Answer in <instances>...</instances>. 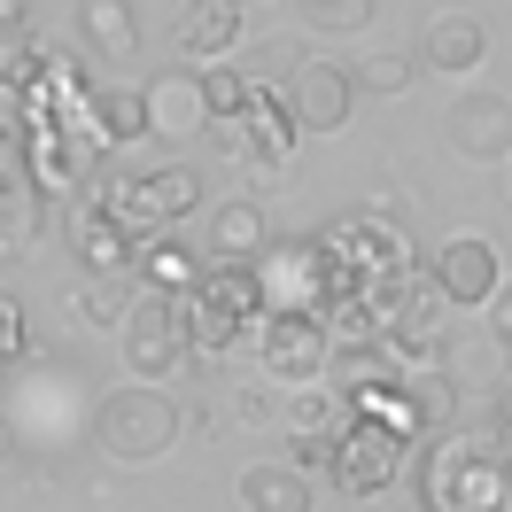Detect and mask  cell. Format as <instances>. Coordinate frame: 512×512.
<instances>
[{
	"label": "cell",
	"mask_w": 512,
	"mask_h": 512,
	"mask_svg": "<svg viewBox=\"0 0 512 512\" xmlns=\"http://www.w3.org/2000/svg\"><path fill=\"white\" fill-rule=\"evenodd\" d=\"M63 241H70V256L86 264V280H125L132 264H140V233L117 218V202H109V194H78Z\"/></svg>",
	"instance_id": "52a82bcc"
},
{
	"label": "cell",
	"mask_w": 512,
	"mask_h": 512,
	"mask_svg": "<svg viewBox=\"0 0 512 512\" xmlns=\"http://www.w3.org/2000/svg\"><path fill=\"white\" fill-rule=\"evenodd\" d=\"M202 94H210V125H233L241 109H249V78H233V70H202Z\"/></svg>",
	"instance_id": "4dcf8cb0"
},
{
	"label": "cell",
	"mask_w": 512,
	"mask_h": 512,
	"mask_svg": "<svg viewBox=\"0 0 512 512\" xmlns=\"http://www.w3.org/2000/svg\"><path fill=\"white\" fill-rule=\"evenodd\" d=\"M443 280H435V272H404V280H396V288L381 295V303H373V319H381V334L388 342H443V334H435V326H443Z\"/></svg>",
	"instance_id": "4fadbf2b"
},
{
	"label": "cell",
	"mask_w": 512,
	"mask_h": 512,
	"mask_svg": "<svg viewBox=\"0 0 512 512\" xmlns=\"http://www.w3.org/2000/svg\"><path fill=\"white\" fill-rule=\"evenodd\" d=\"M412 396H419V412H427V427H443V419L458 412V381H450V373H419Z\"/></svg>",
	"instance_id": "d6a6232c"
},
{
	"label": "cell",
	"mask_w": 512,
	"mask_h": 512,
	"mask_svg": "<svg viewBox=\"0 0 512 512\" xmlns=\"http://www.w3.org/2000/svg\"><path fill=\"white\" fill-rule=\"evenodd\" d=\"M241 505L249 512H311V474H295L280 458H256L241 474Z\"/></svg>",
	"instance_id": "7402d4cb"
},
{
	"label": "cell",
	"mask_w": 512,
	"mask_h": 512,
	"mask_svg": "<svg viewBox=\"0 0 512 512\" xmlns=\"http://www.w3.org/2000/svg\"><path fill=\"white\" fill-rule=\"evenodd\" d=\"M8 32H24V0H0V39Z\"/></svg>",
	"instance_id": "8d00e7d4"
},
{
	"label": "cell",
	"mask_w": 512,
	"mask_h": 512,
	"mask_svg": "<svg viewBox=\"0 0 512 512\" xmlns=\"http://www.w3.org/2000/svg\"><path fill=\"white\" fill-rule=\"evenodd\" d=\"M78 39H86L94 55H132V47H140L132 0H86V8H78Z\"/></svg>",
	"instance_id": "cb8c5ba5"
},
{
	"label": "cell",
	"mask_w": 512,
	"mask_h": 512,
	"mask_svg": "<svg viewBox=\"0 0 512 512\" xmlns=\"http://www.w3.org/2000/svg\"><path fill=\"white\" fill-rule=\"evenodd\" d=\"M179 404H171V388H148V381H125L109 388L94 404V435L109 458H125V466H148V458H163V450L179 443Z\"/></svg>",
	"instance_id": "277c9868"
},
{
	"label": "cell",
	"mask_w": 512,
	"mask_h": 512,
	"mask_svg": "<svg viewBox=\"0 0 512 512\" xmlns=\"http://www.w3.org/2000/svg\"><path fill=\"white\" fill-rule=\"evenodd\" d=\"M86 117H94L101 148H132V140H148V86H94Z\"/></svg>",
	"instance_id": "ffe728a7"
},
{
	"label": "cell",
	"mask_w": 512,
	"mask_h": 512,
	"mask_svg": "<svg viewBox=\"0 0 512 512\" xmlns=\"http://www.w3.org/2000/svg\"><path fill=\"white\" fill-rule=\"evenodd\" d=\"M179 55H187V70H210L225 63L241 39H249V24H241V0H187L179 8Z\"/></svg>",
	"instance_id": "9a60e30c"
},
{
	"label": "cell",
	"mask_w": 512,
	"mask_h": 512,
	"mask_svg": "<svg viewBox=\"0 0 512 512\" xmlns=\"http://www.w3.org/2000/svg\"><path fill=\"white\" fill-rule=\"evenodd\" d=\"M288 427L303 443H334L350 427V396H319V388H295L288 396Z\"/></svg>",
	"instance_id": "484cf974"
},
{
	"label": "cell",
	"mask_w": 512,
	"mask_h": 512,
	"mask_svg": "<svg viewBox=\"0 0 512 512\" xmlns=\"http://www.w3.org/2000/svg\"><path fill=\"white\" fill-rule=\"evenodd\" d=\"M443 140L458 148L466 163H512V101L505 94H458L443 117Z\"/></svg>",
	"instance_id": "7c38bea8"
},
{
	"label": "cell",
	"mask_w": 512,
	"mask_h": 512,
	"mask_svg": "<svg viewBox=\"0 0 512 512\" xmlns=\"http://www.w3.org/2000/svg\"><path fill=\"white\" fill-rule=\"evenodd\" d=\"M256 350H264V373H272V381L311 388V381H319V365L334 357V334H326V319H272V311H264Z\"/></svg>",
	"instance_id": "8fae6325"
},
{
	"label": "cell",
	"mask_w": 512,
	"mask_h": 512,
	"mask_svg": "<svg viewBox=\"0 0 512 512\" xmlns=\"http://www.w3.org/2000/svg\"><path fill=\"white\" fill-rule=\"evenodd\" d=\"M109 202H117V218L148 241V233H163V225H179L202 202V179H194L187 163H163V171H125L117 187H109Z\"/></svg>",
	"instance_id": "ba28073f"
},
{
	"label": "cell",
	"mask_w": 512,
	"mask_h": 512,
	"mask_svg": "<svg viewBox=\"0 0 512 512\" xmlns=\"http://www.w3.org/2000/svg\"><path fill=\"white\" fill-rule=\"evenodd\" d=\"M288 101H295V125L303 132H342L350 125V101H357V78L342 63H295Z\"/></svg>",
	"instance_id": "5bb4252c"
},
{
	"label": "cell",
	"mask_w": 512,
	"mask_h": 512,
	"mask_svg": "<svg viewBox=\"0 0 512 512\" xmlns=\"http://www.w3.org/2000/svg\"><path fill=\"white\" fill-rule=\"evenodd\" d=\"M319 249H326V272H334V303H365V311L412 272V241L381 218H334L319 233Z\"/></svg>",
	"instance_id": "7a4b0ae2"
},
{
	"label": "cell",
	"mask_w": 512,
	"mask_h": 512,
	"mask_svg": "<svg viewBox=\"0 0 512 512\" xmlns=\"http://www.w3.org/2000/svg\"><path fill=\"white\" fill-rule=\"evenodd\" d=\"M489 435H505V443H512V381L489 388Z\"/></svg>",
	"instance_id": "e575fe53"
},
{
	"label": "cell",
	"mask_w": 512,
	"mask_h": 512,
	"mask_svg": "<svg viewBox=\"0 0 512 512\" xmlns=\"http://www.w3.org/2000/svg\"><path fill=\"white\" fill-rule=\"evenodd\" d=\"M132 272L148 280V295H187L194 280H202V264H194V256L179 249L171 233H148V241H140V264H132Z\"/></svg>",
	"instance_id": "d4e9b609"
},
{
	"label": "cell",
	"mask_w": 512,
	"mask_h": 512,
	"mask_svg": "<svg viewBox=\"0 0 512 512\" xmlns=\"http://www.w3.org/2000/svg\"><path fill=\"white\" fill-rule=\"evenodd\" d=\"M125 311H132L125 280H86V288H78V319L86 326H125Z\"/></svg>",
	"instance_id": "83f0119b"
},
{
	"label": "cell",
	"mask_w": 512,
	"mask_h": 512,
	"mask_svg": "<svg viewBox=\"0 0 512 512\" xmlns=\"http://www.w3.org/2000/svg\"><path fill=\"white\" fill-rule=\"evenodd\" d=\"M489 334H497V342L512 350V280L497 288V303H489Z\"/></svg>",
	"instance_id": "d590c367"
},
{
	"label": "cell",
	"mask_w": 512,
	"mask_h": 512,
	"mask_svg": "<svg viewBox=\"0 0 512 512\" xmlns=\"http://www.w3.org/2000/svg\"><path fill=\"white\" fill-rule=\"evenodd\" d=\"M125 365L140 373L148 388H163V373H179L194 357L187 342V311H179V295H132V311H125Z\"/></svg>",
	"instance_id": "8992f818"
},
{
	"label": "cell",
	"mask_w": 512,
	"mask_h": 512,
	"mask_svg": "<svg viewBox=\"0 0 512 512\" xmlns=\"http://www.w3.org/2000/svg\"><path fill=\"white\" fill-rule=\"evenodd\" d=\"M334 489L342 497H381V489H396V474H404V435H388V427H373V419H357L334 435Z\"/></svg>",
	"instance_id": "9c48e42d"
},
{
	"label": "cell",
	"mask_w": 512,
	"mask_h": 512,
	"mask_svg": "<svg viewBox=\"0 0 512 512\" xmlns=\"http://www.w3.org/2000/svg\"><path fill=\"white\" fill-rule=\"evenodd\" d=\"M295 16L311 32H365L373 24V0H295Z\"/></svg>",
	"instance_id": "4316f807"
},
{
	"label": "cell",
	"mask_w": 512,
	"mask_h": 512,
	"mask_svg": "<svg viewBox=\"0 0 512 512\" xmlns=\"http://www.w3.org/2000/svg\"><path fill=\"white\" fill-rule=\"evenodd\" d=\"M419 489H427V512H512V443L450 427L427 450Z\"/></svg>",
	"instance_id": "6da1fadb"
},
{
	"label": "cell",
	"mask_w": 512,
	"mask_h": 512,
	"mask_svg": "<svg viewBox=\"0 0 512 512\" xmlns=\"http://www.w3.org/2000/svg\"><path fill=\"white\" fill-rule=\"evenodd\" d=\"M427 272L443 280L450 303H497V288H505V264H497V249H489L481 233H474V241H443Z\"/></svg>",
	"instance_id": "e0dca14e"
},
{
	"label": "cell",
	"mask_w": 512,
	"mask_h": 512,
	"mask_svg": "<svg viewBox=\"0 0 512 512\" xmlns=\"http://www.w3.org/2000/svg\"><path fill=\"white\" fill-rule=\"evenodd\" d=\"M24 357V311H16V295H0V365H16Z\"/></svg>",
	"instance_id": "836d02e7"
},
{
	"label": "cell",
	"mask_w": 512,
	"mask_h": 512,
	"mask_svg": "<svg viewBox=\"0 0 512 512\" xmlns=\"http://www.w3.org/2000/svg\"><path fill=\"white\" fill-rule=\"evenodd\" d=\"M350 78H357V94H404V86H412V63H404V55H365Z\"/></svg>",
	"instance_id": "1f68e13d"
},
{
	"label": "cell",
	"mask_w": 512,
	"mask_h": 512,
	"mask_svg": "<svg viewBox=\"0 0 512 512\" xmlns=\"http://www.w3.org/2000/svg\"><path fill=\"white\" fill-rule=\"evenodd\" d=\"M218 132H225V148L249 163V171H288V163H295V132H303V125H295V101L288 94L256 86L249 109H241L233 125H218Z\"/></svg>",
	"instance_id": "30bf717a"
},
{
	"label": "cell",
	"mask_w": 512,
	"mask_h": 512,
	"mask_svg": "<svg viewBox=\"0 0 512 512\" xmlns=\"http://www.w3.org/2000/svg\"><path fill=\"white\" fill-rule=\"evenodd\" d=\"M210 249H218V264H256V256L272 249V241H264V210H256L249 194L210 210Z\"/></svg>",
	"instance_id": "44dd1931"
},
{
	"label": "cell",
	"mask_w": 512,
	"mask_h": 512,
	"mask_svg": "<svg viewBox=\"0 0 512 512\" xmlns=\"http://www.w3.org/2000/svg\"><path fill=\"white\" fill-rule=\"evenodd\" d=\"M39 202H47V194L32 187V171H24V148L0 132V264L32 249V233H39Z\"/></svg>",
	"instance_id": "2e32d148"
},
{
	"label": "cell",
	"mask_w": 512,
	"mask_h": 512,
	"mask_svg": "<svg viewBox=\"0 0 512 512\" xmlns=\"http://www.w3.org/2000/svg\"><path fill=\"white\" fill-rule=\"evenodd\" d=\"M179 311H187V342L202 357L210 350H233V342H249L256 326H264V288H256V264H210L187 295H179Z\"/></svg>",
	"instance_id": "3957f363"
},
{
	"label": "cell",
	"mask_w": 512,
	"mask_h": 512,
	"mask_svg": "<svg viewBox=\"0 0 512 512\" xmlns=\"http://www.w3.org/2000/svg\"><path fill=\"white\" fill-rule=\"evenodd\" d=\"M481 55H489V32H481V16H466V8H443L427 24V47H419V63L443 70V78H474Z\"/></svg>",
	"instance_id": "d6986e66"
},
{
	"label": "cell",
	"mask_w": 512,
	"mask_h": 512,
	"mask_svg": "<svg viewBox=\"0 0 512 512\" xmlns=\"http://www.w3.org/2000/svg\"><path fill=\"white\" fill-rule=\"evenodd\" d=\"M202 125H210L202 70H163V78H148V132H163V140H194Z\"/></svg>",
	"instance_id": "ac0fdd59"
},
{
	"label": "cell",
	"mask_w": 512,
	"mask_h": 512,
	"mask_svg": "<svg viewBox=\"0 0 512 512\" xmlns=\"http://www.w3.org/2000/svg\"><path fill=\"white\" fill-rule=\"evenodd\" d=\"M357 419H373V427H388V435H404V443H419L427 435V412H419L412 381H381V388H357L350 396Z\"/></svg>",
	"instance_id": "603a6c76"
},
{
	"label": "cell",
	"mask_w": 512,
	"mask_h": 512,
	"mask_svg": "<svg viewBox=\"0 0 512 512\" xmlns=\"http://www.w3.org/2000/svg\"><path fill=\"white\" fill-rule=\"evenodd\" d=\"M272 419V396L264 388H225V404L210 412V435H225V427H264Z\"/></svg>",
	"instance_id": "f546056e"
},
{
	"label": "cell",
	"mask_w": 512,
	"mask_h": 512,
	"mask_svg": "<svg viewBox=\"0 0 512 512\" xmlns=\"http://www.w3.org/2000/svg\"><path fill=\"white\" fill-rule=\"evenodd\" d=\"M39 70H47V55H39L32 32H8V39H0V86H16V94H24Z\"/></svg>",
	"instance_id": "f1b7e54d"
},
{
	"label": "cell",
	"mask_w": 512,
	"mask_h": 512,
	"mask_svg": "<svg viewBox=\"0 0 512 512\" xmlns=\"http://www.w3.org/2000/svg\"><path fill=\"white\" fill-rule=\"evenodd\" d=\"M256 288H264L272 319H326L334 311V272H326L319 233L311 241H272L256 256Z\"/></svg>",
	"instance_id": "5b68a950"
}]
</instances>
